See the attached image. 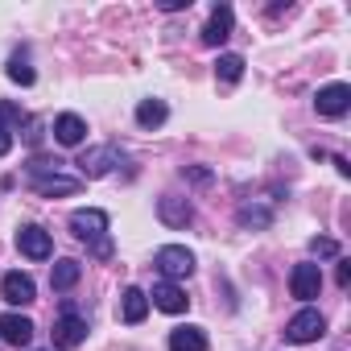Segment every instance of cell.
Here are the masks:
<instances>
[{
  "label": "cell",
  "instance_id": "13",
  "mask_svg": "<svg viewBox=\"0 0 351 351\" xmlns=\"http://www.w3.org/2000/svg\"><path fill=\"white\" fill-rule=\"evenodd\" d=\"M83 136H87V120H83V116L62 112V116L54 120V141H58V145L75 149V145H83Z\"/></svg>",
  "mask_w": 351,
  "mask_h": 351
},
{
  "label": "cell",
  "instance_id": "25",
  "mask_svg": "<svg viewBox=\"0 0 351 351\" xmlns=\"http://www.w3.org/2000/svg\"><path fill=\"white\" fill-rule=\"evenodd\" d=\"M9 149H13V132H9V128H5V124H0V157H5V153H9Z\"/></svg>",
  "mask_w": 351,
  "mask_h": 351
},
{
  "label": "cell",
  "instance_id": "12",
  "mask_svg": "<svg viewBox=\"0 0 351 351\" xmlns=\"http://www.w3.org/2000/svg\"><path fill=\"white\" fill-rule=\"evenodd\" d=\"M34 330H38V326H34L25 314H0V339H5L9 347H29Z\"/></svg>",
  "mask_w": 351,
  "mask_h": 351
},
{
  "label": "cell",
  "instance_id": "22",
  "mask_svg": "<svg viewBox=\"0 0 351 351\" xmlns=\"http://www.w3.org/2000/svg\"><path fill=\"white\" fill-rule=\"evenodd\" d=\"M240 223H244V228H269L273 215H269L265 207H240Z\"/></svg>",
  "mask_w": 351,
  "mask_h": 351
},
{
  "label": "cell",
  "instance_id": "2",
  "mask_svg": "<svg viewBox=\"0 0 351 351\" xmlns=\"http://www.w3.org/2000/svg\"><path fill=\"white\" fill-rule=\"evenodd\" d=\"M322 330H326L322 314L306 306V310H298V314L285 322V343H314V339H322Z\"/></svg>",
  "mask_w": 351,
  "mask_h": 351
},
{
  "label": "cell",
  "instance_id": "10",
  "mask_svg": "<svg viewBox=\"0 0 351 351\" xmlns=\"http://www.w3.org/2000/svg\"><path fill=\"white\" fill-rule=\"evenodd\" d=\"M0 298H5L9 306H29L38 298L34 277L29 273H5V281H0Z\"/></svg>",
  "mask_w": 351,
  "mask_h": 351
},
{
  "label": "cell",
  "instance_id": "24",
  "mask_svg": "<svg viewBox=\"0 0 351 351\" xmlns=\"http://www.w3.org/2000/svg\"><path fill=\"white\" fill-rule=\"evenodd\" d=\"M91 256H99V261H108V256H112V240H108V236H99V240H91Z\"/></svg>",
  "mask_w": 351,
  "mask_h": 351
},
{
  "label": "cell",
  "instance_id": "19",
  "mask_svg": "<svg viewBox=\"0 0 351 351\" xmlns=\"http://www.w3.org/2000/svg\"><path fill=\"white\" fill-rule=\"evenodd\" d=\"M165 116H169L165 99H141L136 104V124L141 128H157V124H165Z\"/></svg>",
  "mask_w": 351,
  "mask_h": 351
},
{
  "label": "cell",
  "instance_id": "14",
  "mask_svg": "<svg viewBox=\"0 0 351 351\" xmlns=\"http://www.w3.org/2000/svg\"><path fill=\"white\" fill-rule=\"evenodd\" d=\"M157 215H161V223H169V228H186V223L195 219V207H191L186 199H178V195H165V199L157 203Z\"/></svg>",
  "mask_w": 351,
  "mask_h": 351
},
{
  "label": "cell",
  "instance_id": "8",
  "mask_svg": "<svg viewBox=\"0 0 351 351\" xmlns=\"http://www.w3.org/2000/svg\"><path fill=\"white\" fill-rule=\"evenodd\" d=\"M145 298H153V306H157L161 314H182V310L191 306V298H186V289H182L178 281H161V285H153V293H145Z\"/></svg>",
  "mask_w": 351,
  "mask_h": 351
},
{
  "label": "cell",
  "instance_id": "27",
  "mask_svg": "<svg viewBox=\"0 0 351 351\" xmlns=\"http://www.w3.org/2000/svg\"><path fill=\"white\" fill-rule=\"evenodd\" d=\"M186 5H191V0H161L165 13H178V9H186Z\"/></svg>",
  "mask_w": 351,
  "mask_h": 351
},
{
  "label": "cell",
  "instance_id": "6",
  "mask_svg": "<svg viewBox=\"0 0 351 351\" xmlns=\"http://www.w3.org/2000/svg\"><path fill=\"white\" fill-rule=\"evenodd\" d=\"M50 335H54V347H58V351H71V347H79V343L87 339V318H79L75 310H66V314L54 322Z\"/></svg>",
  "mask_w": 351,
  "mask_h": 351
},
{
  "label": "cell",
  "instance_id": "18",
  "mask_svg": "<svg viewBox=\"0 0 351 351\" xmlns=\"http://www.w3.org/2000/svg\"><path fill=\"white\" fill-rule=\"evenodd\" d=\"M169 351H207L203 326H173L169 330Z\"/></svg>",
  "mask_w": 351,
  "mask_h": 351
},
{
  "label": "cell",
  "instance_id": "4",
  "mask_svg": "<svg viewBox=\"0 0 351 351\" xmlns=\"http://www.w3.org/2000/svg\"><path fill=\"white\" fill-rule=\"evenodd\" d=\"M17 248H21V256H29V261H50L54 240H50V232H46V228L25 223V228L17 232Z\"/></svg>",
  "mask_w": 351,
  "mask_h": 351
},
{
  "label": "cell",
  "instance_id": "17",
  "mask_svg": "<svg viewBox=\"0 0 351 351\" xmlns=\"http://www.w3.org/2000/svg\"><path fill=\"white\" fill-rule=\"evenodd\" d=\"M145 314H149V298H145V289L128 285V289H124V298H120V318L136 326V322H145Z\"/></svg>",
  "mask_w": 351,
  "mask_h": 351
},
{
  "label": "cell",
  "instance_id": "23",
  "mask_svg": "<svg viewBox=\"0 0 351 351\" xmlns=\"http://www.w3.org/2000/svg\"><path fill=\"white\" fill-rule=\"evenodd\" d=\"M310 252L314 256H339V244L335 240H310Z\"/></svg>",
  "mask_w": 351,
  "mask_h": 351
},
{
  "label": "cell",
  "instance_id": "20",
  "mask_svg": "<svg viewBox=\"0 0 351 351\" xmlns=\"http://www.w3.org/2000/svg\"><path fill=\"white\" fill-rule=\"evenodd\" d=\"M215 79L228 83V87L240 83V79H244V58H240V54H219V62H215Z\"/></svg>",
  "mask_w": 351,
  "mask_h": 351
},
{
  "label": "cell",
  "instance_id": "16",
  "mask_svg": "<svg viewBox=\"0 0 351 351\" xmlns=\"http://www.w3.org/2000/svg\"><path fill=\"white\" fill-rule=\"evenodd\" d=\"M79 277H83V265H79V261H71V256L54 261V269H50V285H54L58 293L75 289V285H79Z\"/></svg>",
  "mask_w": 351,
  "mask_h": 351
},
{
  "label": "cell",
  "instance_id": "15",
  "mask_svg": "<svg viewBox=\"0 0 351 351\" xmlns=\"http://www.w3.org/2000/svg\"><path fill=\"white\" fill-rule=\"evenodd\" d=\"M34 191L46 195V199H54V195H79V178H66V173H38Z\"/></svg>",
  "mask_w": 351,
  "mask_h": 351
},
{
  "label": "cell",
  "instance_id": "11",
  "mask_svg": "<svg viewBox=\"0 0 351 351\" xmlns=\"http://www.w3.org/2000/svg\"><path fill=\"white\" fill-rule=\"evenodd\" d=\"M289 289H293V298H302V302L318 298V289H322V269H318V265H293Z\"/></svg>",
  "mask_w": 351,
  "mask_h": 351
},
{
  "label": "cell",
  "instance_id": "9",
  "mask_svg": "<svg viewBox=\"0 0 351 351\" xmlns=\"http://www.w3.org/2000/svg\"><path fill=\"white\" fill-rule=\"evenodd\" d=\"M232 25H236L232 5H215L211 17H207V25H203V42H207V46H223V42L232 38Z\"/></svg>",
  "mask_w": 351,
  "mask_h": 351
},
{
  "label": "cell",
  "instance_id": "7",
  "mask_svg": "<svg viewBox=\"0 0 351 351\" xmlns=\"http://www.w3.org/2000/svg\"><path fill=\"white\" fill-rule=\"evenodd\" d=\"M71 232L79 236V240H99V236H108V211H99V207H87V211H75L71 215Z\"/></svg>",
  "mask_w": 351,
  "mask_h": 351
},
{
  "label": "cell",
  "instance_id": "26",
  "mask_svg": "<svg viewBox=\"0 0 351 351\" xmlns=\"http://www.w3.org/2000/svg\"><path fill=\"white\" fill-rule=\"evenodd\" d=\"M339 285H343V289L351 285V261H339Z\"/></svg>",
  "mask_w": 351,
  "mask_h": 351
},
{
  "label": "cell",
  "instance_id": "5",
  "mask_svg": "<svg viewBox=\"0 0 351 351\" xmlns=\"http://www.w3.org/2000/svg\"><path fill=\"white\" fill-rule=\"evenodd\" d=\"M112 165H120V149L116 145H95L79 157V169L83 178H104V173H112Z\"/></svg>",
  "mask_w": 351,
  "mask_h": 351
},
{
  "label": "cell",
  "instance_id": "3",
  "mask_svg": "<svg viewBox=\"0 0 351 351\" xmlns=\"http://www.w3.org/2000/svg\"><path fill=\"white\" fill-rule=\"evenodd\" d=\"M314 108H318V116L339 120V116L351 108V87H347V83H326V87L314 95Z\"/></svg>",
  "mask_w": 351,
  "mask_h": 351
},
{
  "label": "cell",
  "instance_id": "1",
  "mask_svg": "<svg viewBox=\"0 0 351 351\" xmlns=\"http://www.w3.org/2000/svg\"><path fill=\"white\" fill-rule=\"evenodd\" d=\"M153 265L161 269L165 281H178V277H191V273H195V252L182 248V244H165V248H157Z\"/></svg>",
  "mask_w": 351,
  "mask_h": 351
},
{
  "label": "cell",
  "instance_id": "21",
  "mask_svg": "<svg viewBox=\"0 0 351 351\" xmlns=\"http://www.w3.org/2000/svg\"><path fill=\"white\" fill-rule=\"evenodd\" d=\"M9 79H13V83H21V87H34V79H38V75H34V66L17 54V58H9Z\"/></svg>",
  "mask_w": 351,
  "mask_h": 351
}]
</instances>
